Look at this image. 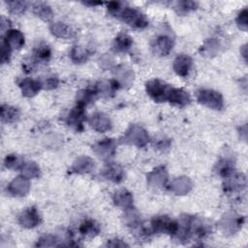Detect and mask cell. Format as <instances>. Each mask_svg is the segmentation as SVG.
<instances>
[{
    "label": "cell",
    "mask_w": 248,
    "mask_h": 248,
    "mask_svg": "<svg viewBox=\"0 0 248 248\" xmlns=\"http://www.w3.org/2000/svg\"><path fill=\"white\" fill-rule=\"evenodd\" d=\"M208 225L200 217L192 215H183L177 221V230L174 237L178 242L187 243L191 240H200L204 238L209 232Z\"/></svg>",
    "instance_id": "obj_1"
},
{
    "label": "cell",
    "mask_w": 248,
    "mask_h": 248,
    "mask_svg": "<svg viewBox=\"0 0 248 248\" xmlns=\"http://www.w3.org/2000/svg\"><path fill=\"white\" fill-rule=\"evenodd\" d=\"M108 11L112 16L117 17L131 27L143 29L148 26V19L144 14L136 8L123 6L121 2H108Z\"/></svg>",
    "instance_id": "obj_2"
},
{
    "label": "cell",
    "mask_w": 248,
    "mask_h": 248,
    "mask_svg": "<svg viewBox=\"0 0 248 248\" xmlns=\"http://www.w3.org/2000/svg\"><path fill=\"white\" fill-rule=\"evenodd\" d=\"M197 100L200 104L214 109L221 110L224 107V99L220 92L213 89H200L196 93Z\"/></svg>",
    "instance_id": "obj_3"
},
{
    "label": "cell",
    "mask_w": 248,
    "mask_h": 248,
    "mask_svg": "<svg viewBox=\"0 0 248 248\" xmlns=\"http://www.w3.org/2000/svg\"><path fill=\"white\" fill-rule=\"evenodd\" d=\"M121 141L137 147H143L149 141V136L144 128L138 124H132L127 129Z\"/></svg>",
    "instance_id": "obj_4"
},
{
    "label": "cell",
    "mask_w": 248,
    "mask_h": 248,
    "mask_svg": "<svg viewBox=\"0 0 248 248\" xmlns=\"http://www.w3.org/2000/svg\"><path fill=\"white\" fill-rule=\"evenodd\" d=\"M170 88V84L157 78L150 79L145 83L146 93L156 103L167 102Z\"/></svg>",
    "instance_id": "obj_5"
},
{
    "label": "cell",
    "mask_w": 248,
    "mask_h": 248,
    "mask_svg": "<svg viewBox=\"0 0 248 248\" xmlns=\"http://www.w3.org/2000/svg\"><path fill=\"white\" fill-rule=\"evenodd\" d=\"M150 227V231L154 233H167L173 236L177 230V221L170 219L167 215H158L151 219Z\"/></svg>",
    "instance_id": "obj_6"
},
{
    "label": "cell",
    "mask_w": 248,
    "mask_h": 248,
    "mask_svg": "<svg viewBox=\"0 0 248 248\" xmlns=\"http://www.w3.org/2000/svg\"><path fill=\"white\" fill-rule=\"evenodd\" d=\"M93 152L102 160H109L116 151V141L113 139H104L92 146Z\"/></svg>",
    "instance_id": "obj_7"
},
{
    "label": "cell",
    "mask_w": 248,
    "mask_h": 248,
    "mask_svg": "<svg viewBox=\"0 0 248 248\" xmlns=\"http://www.w3.org/2000/svg\"><path fill=\"white\" fill-rule=\"evenodd\" d=\"M246 177L242 173H233L231 176L225 178L223 185L224 193L228 195L241 193L246 188Z\"/></svg>",
    "instance_id": "obj_8"
},
{
    "label": "cell",
    "mask_w": 248,
    "mask_h": 248,
    "mask_svg": "<svg viewBox=\"0 0 248 248\" xmlns=\"http://www.w3.org/2000/svg\"><path fill=\"white\" fill-rule=\"evenodd\" d=\"M244 223V217L239 216L235 213H226L220 222L221 229L227 234H233L237 232Z\"/></svg>",
    "instance_id": "obj_9"
},
{
    "label": "cell",
    "mask_w": 248,
    "mask_h": 248,
    "mask_svg": "<svg viewBox=\"0 0 248 248\" xmlns=\"http://www.w3.org/2000/svg\"><path fill=\"white\" fill-rule=\"evenodd\" d=\"M85 109L80 105H76L66 117V123L77 132L83 130V122L85 121Z\"/></svg>",
    "instance_id": "obj_10"
},
{
    "label": "cell",
    "mask_w": 248,
    "mask_h": 248,
    "mask_svg": "<svg viewBox=\"0 0 248 248\" xmlns=\"http://www.w3.org/2000/svg\"><path fill=\"white\" fill-rule=\"evenodd\" d=\"M147 184L150 188L160 189L166 186L168 182V170L164 166H159L151 170L146 176Z\"/></svg>",
    "instance_id": "obj_11"
},
{
    "label": "cell",
    "mask_w": 248,
    "mask_h": 248,
    "mask_svg": "<svg viewBox=\"0 0 248 248\" xmlns=\"http://www.w3.org/2000/svg\"><path fill=\"white\" fill-rule=\"evenodd\" d=\"M18 224L26 229L37 227L41 222L40 214L35 206H30L21 211L17 217Z\"/></svg>",
    "instance_id": "obj_12"
},
{
    "label": "cell",
    "mask_w": 248,
    "mask_h": 248,
    "mask_svg": "<svg viewBox=\"0 0 248 248\" xmlns=\"http://www.w3.org/2000/svg\"><path fill=\"white\" fill-rule=\"evenodd\" d=\"M10 195L14 197H24L28 194L30 190L29 178L24 175H19L13 179L7 188Z\"/></svg>",
    "instance_id": "obj_13"
},
{
    "label": "cell",
    "mask_w": 248,
    "mask_h": 248,
    "mask_svg": "<svg viewBox=\"0 0 248 248\" xmlns=\"http://www.w3.org/2000/svg\"><path fill=\"white\" fill-rule=\"evenodd\" d=\"M114 80L117 82L119 87L128 88L133 84L134 72L126 65H118L113 68Z\"/></svg>",
    "instance_id": "obj_14"
},
{
    "label": "cell",
    "mask_w": 248,
    "mask_h": 248,
    "mask_svg": "<svg viewBox=\"0 0 248 248\" xmlns=\"http://www.w3.org/2000/svg\"><path fill=\"white\" fill-rule=\"evenodd\" d=\"M172 46H173V40L171 39V37L166 34H161L157 36L151 44L153 52L159 56L168 55L172 49Z\"/></svg>",
    "instance_id": "obj_15"
},
{
    "label": "cell",
    "mask_w": 248,
    "mask_h": 248,
    "mask_svg": "<svg viewBox=\"0 0 248 248\" xmlns=\"http://www.w3.org/2000/svg\"><path fill=\"white\" fill-rule=\"evenodd\" d=\"M172 68L176 75L186 78L193 68V59L187 54H179L175 57Z\"/></svg>",
    "instance_id": "obj_16"
},
{
    "label": "cell",
    "mask_w": 248,
    "mask_h": 248,
    "mask_svg": "<svg viewBox=\"0 0 248 248\" xmlns=\"http://www.w3.org/2000/svg\"><path fill=\"white\" fill-rule=\"evenodd\" d=\"M89 125L99 133H105L111 129V121L103 112H95L88 119Z\"/></svg>",
    "instance_id": "obj_17"
},
{
    "label": "cell",
    "mask_w": 248,
    "mask_h": 248,
    "mask_svg": "<svg viewBox=\"0 0 248 248\" xmlns=\"http://www.w3.org/2000/svg\"><path fill=\"white\" fill-rule=\"evenodd\" d=\"M167 102H169L174 106L183 108V107L188 106L191 103V96L186 90H184L182 88H175V87L171 86Z\"/></svg>",
    "instance_id": "obj_18"
},
{
    "label": "cell",
    "mask_w": 248,
    "mask_h": 248,
    "mask_svg": "<svg viewBox=\"0 0 248 248\" xmlns=\"http://www.w3.org/2000/svg\"><path fill=\"white\" fill-rule=\"evenodd\" d=\"M94 168H95V163L92 158L88 156H80L75 160L71 169L69 170V172L84 174L92 171Z\"/></svg>",
    "instance_id": "obj_19"
},
{
    "label": "cell",
    "mask_w": 248,
    "mask_h": 248,
    "mask_svg": "<svg viewBox=\"0 0 248 248\" xmlns=\"http://www.w3.org/2000/svg\"><path fill=\"white\" fill-rule=\"evenodd\" d=\"M102 176L113 183H120L124 179V170L121 166L113 163H108L101 172Z\"/></svg>",
    "instance_id": "obj_20"
},
{
    "label": "cell",
    "mask_w": 248,
    "mask_h": 248,
    "mask_svg": "<svg viewBox=\"0 0 248 248\" xmlns=\"http://www.w3.org/2000/svg\"><path fill=\"white\" fill-rule=\"evenodd\" d=\"M18 86L21 90L22 95L27 98H32L36 96L42 88L40 80H36L30 78L20 79L18 81Z\"/></svg>",
    "instance_id": "obj_21"
},
{
    "label": "cell",
    "mask_w": 248,
    "mask_h": 248,
    "mask_svg": "<svg viewBox=\"0 0 248 248\" xmlns=\"http://www.w3.org/2000/svg\"><path fill=\"white\" fill-rule=\"evenodd\" d=\"M193 188V183L191 179L187 176H179L173 179L170 184L169 189L174 193L175 195H186L188 194Z\"/></svg>",
    "instance_id": "obj_22"
},
{
    "label": "cell",
    "mask_w": 248,
    "mask_h": 248,
    "mask_svg": "<svg viewBox=\"0 0 248 248\" xmlns=\"http://www.w3.org/2000/svg\"><path fill=\"white\" fill-rule=\"evenodd\" d=\"M2 39L12 49H20L25 43L23 34L17 29H9Z\"/></svg>",
    "instance_id": "obj_23"
},
{
    "label": "cell",
    "mask_w": 248,
    "mask_h": 248,
    "mask_svg": "<svg viewBox=\"0 0 248 248\" xmlns=\"http://www.w3.org/2000/svg\"><path fill=\"white\" fill-rule=\"evenodd\" d=\"M50 33L59 39H72L75 36V31L68 24L60 21H56L50 24L49 26Z\"/></svg>",
    "instance_id": "obj_24"
},
{
    "label": "cell",
    "mask_w": 248,
    "mask_h": 248,
    "mask_svg": "<svg viewBox=\"0 0 248 248\" xmlns=\"http://www.w3.org/2000/svg\"><path fill=\"white\" fill-rule=\"evenodd\" d=\"M214 170L219 176L225 179L234 173V161L230 157H223L217 162Z\"/></svg>",
    "instance_id": "obj_25"
},
{
    "label": "cell",
    "mask_w": 248,
    "mask_h": 248,
    "mask_svg": "<svg viewBox=\"0 0 248 248\" xmlns=\"http://www.w3.org/2000/svg\"><path fill=\"white\" fill-rule=\"evenodd\" d=\"M100 226L99 224L92 220V219H87L84 220L78 227V233L81 237L83 238H93L95 237L99 232H100Z\"/></svg>",
    "instance_id": "obj_26"
},
{
    "label": "cell",
    "mask_w": 248,
    "mask_h": 248,
    "mask_svg": "<svg viewBox=\"0 0 248 248\" xmlns=\"http://www.w3.org/2000/svg\"><path fill=\"white\" fill-rule=\"evenodd\" d=\"M118 88L119 85L115 80H101L96 83L95 91L98 96L108 98L113 96Z\"/></svg>",
    "instance_id": "obj_27"
},
{
    "label": "cell",
    "mask_w": 248,
    "mask_h": 248,
    "mask_svg": "<svg viewBox=\"0 0 248 248\" xmlns=\"http://www.w3.org/2000/svg\"><path fill=\"white\" fill-rule=\"evenodd\" d=\"M112 200L114 202V204L122 207L123 209H127L131 206H133V195L131 192H129L126 189H121L114 193Z\"/></svg>",
    "instance_id": "obj_28"
},
{
    "label": "cell",
    "mask_w": 248,
    "mask_h": 248,
    "mask_svg": "<svg viewBox=\"0 0 248 248\" xmlns=\"http://www.w3.org/2000/svg\"><path fill=\"white\" fill-rule=\"evenodd\" d=\"M132 45H133L132 38L127 34L120 33L115 37L112 43V49L115 52L124 53L131 48Z\"/></svg>",
    "instance_id": "obj_29"
},
{
    "label": "cell",
    "mask_w": 248,
    "mask_h": 248,
    "mask_svg": "<svg viewBox=\"0 0 248 248\" xmlns=\"http://www.w3.org/2000/svg\"><path fill=\"white\" fill-rule=\"evenodd\" d=\"M33 13L36 16L44 21H49L53 17V12L49 5L44 2H36L33 4Z\"/></svg>",
    "instance_id": "obj_30"
},
{
    "label": "cell",
    "mask_w": 248,
    "mask_h": 248,
    "mask_svg": "<svg viewBox=\"0 0 248 248\" xmlns=\"http://www.w3.org/2000/svg\"><path fill=\"white\" fill-rule=\"evenodd\" d=\"M51 56V50L46 44H40L34 48L32 59L38 64L46 63Z\"/></svg>",
    "instance_id": "obj_31"
},
{
    "label": "cell",
    "mask_w": 248,
    "mask_h": 248,
    "mask_svg": "<svg viewBox=\"0 0 248 248\" xmlns=\"http://www.w3.org/2000/svg\"><path fill=\"white\" fill-rule=\"evenodd\" d=\"M19 118V110L16 107L9 105L1 106V120L5 123H15Z\"/></svg>",
    "instance_id": "obj_32"
},
{
    "label": "cell",
    "mask_w": 248,
    "mask_h": 248,
    "mask_svg": "<svg viewBox=\"0 0 248 248\" xmlns=\"http://www.w3.org/2000/svg\"><path fill=\"white\" fill-rule=\"evenodd\" d=\"M91 55V51L80 46H74L70 51V58L75 63H84Z\"/></svg>",
    "instance_id": "obj_33"
},
{
    "label": "cell",
    "mask_w": 248,
    "mask_h": 248,
    "mask_svg": "<svg viewBox=\"0 0 248 248\" xmlns=\"http://www.w3.org/2000/svg\"><path fill=\"white\" fill-rule=\"evenodd\" d=\"M123 219H124L125 224L127 226H129L130 228H132L133 230L141 224L140 213L133 206L125 209Z\"/></svg>",
    "instance_id": "obj_34"
},
{
    "label": "cell",
    "mask_w": 248,
    "mask_h": 248,
    "mask_svg": "<svg viewBox=\"0 0 248 248\" xmlns=\"http://www.w3.org/2000/svg\"><path fill=\"white\" fill-rule=\"evenodd\" d=\"M97 96L95 89H82L77 94V105H80L85 108L88 104L93 102Z\"/></svg>",
    "instance_id": "obj_35"
},
{
    "label": "cell",
    "mask_w": 248,
    "mask_h": 248,
    "mask_svg": "<svg viewBox=\"0 0 248 248\" xmlns=\"http://www.w3.org/2000/svg\"><path fill=\"white\" fill-rule=\"evenodd\" d=\"M219 48H220L219 41L215 38H210L202 46L200 51L202 55L212 56L218 52Z\"/></svg>",
    "instance_id": "obj_36"
},
{
    "label": "cell",
    "mask_w": 248,
    "mask_h": 248,
    "mask_svg": "<svg viewBox=\"0 0 248 248\" xmlns=\"http://www.w3.org/2000/svg\"><path fill=\"white\" fill-rule=\"evenodd\" d=\"M21 174L27 178H37L41 174L40 167L35 162H24L20 168Z\"/></svg>",
    "instance_id": "obj_37"
},
{
    "label": "cell",
    "mask_w": 248,
    "mask_h": 248,
    "mask_svg": "<svg viewBox=\"0 0 248 248\" xmlns=\"http://www.w3.org/2000/svg\"><path fill=\"white\" fill-rule=\"evenodd\" d=\"M7 7L11 14L20 16L25 13L28 8V2L26 1H19V0H12L6 2Z\"/></svg>",
    "instance_id": "obj_38"
},
{
    "label": "cell",
    "mask_w": 248,
    "mask_h": 248,
    "mask_svg": "<svg viewBox=\"0 0 248 248\" xmlns=\"http://www.w3.org/2000/svg\"><path fill=\"white\" fill-rule=\"evenodd\" d=\"M198 7V3L195 1H178L175 2L173 9L178 15L184 16L194 10H196Z\"/></svg>",
    "instance_id": "obj_39"
},
{
    "label": "cell",
    "mask_w": 248,
    "mask_h": 248,
    "mask_svg": "<svg viewBox=\"0 0 248 248\" xmlns=\"http://www.w3.org/2000/svg\"><path fill=\"white\" fill-rule=\"evenodd\" d=\"M23 163V159L16 154H9L4 160L5 167L10 170H20Z\"/></svg>",
    "instance_id": "obj_40"
},
{
    "label": "cell",
    "mask_w": 248,
    "mask_h": 248,
    "mask_svg": "<svg viewBox=\"0 0 248 248\" xmlns=\"http://www.w3.org/2000/svg\"><path fill=\"white\" fill-rule=\"evenodd\" d=\"M59 239L52 234H46L40 237L36 243L37 247H59L61 243H59Z\"/></svg>",
    "instance_id": "obj_41"
},
{
    "label": "cell",
    "mask_w": 248,
    "mask_h": 248,
    "mask_svg": "<svg viewBox=\"0 0 248 248\" xmlns=\"http://www.w3.org/2000/svg\"><path fill=\"white\" fill-rule=\"evenodd\" d=\"M41 81L42 84V88L43 89H46V90H51L57 87L58 83H59V79L56 76L51 75V76H47L46 78H44Z\"/></svg>",
    "instance_id": "obj_42"
},
{
    "label": "cell",
    "mask_w": 248,
    "mask_h": 248,
    "mask_svg": "<svg viewBox=\"0 0 248 248\" xmlns=\"http://www.w3.org/2000/svg\"><path fill=\"white\" fill-rule=\"evenodd\" d=\"M236 24L238 26V28L242 31H247V27H248V11L247 9H243L237 16L236 19Z\"/></svg>",
    "instance_id": "obj_43"
},
{
    "label": "cell",
    "mask_w": 248,
    "mask_h": 248,
    "mask_svg": "<svg viewBox=\"0 0 248 248\" xmlns=\"http://www.w3.org/2000/svg\"><path fill=\"white\" fill-rule=\"evenodd\" d=\"M12 48L6 44V42L1 39V63L5 64L10 61L11 58V53H12Z\"/></svg>",
    "instance_id": "obj_44"
},
{
    "label": "cell",
    "mask_w": 248,
    "mask_h": 248,
    "mask_svg": "<svg viewBox=\"0 0 248 248\" xmlns=\"http://www.w3.org/2000/svg\"><path fill=\"white\" fill-rule=\"evenodd\" d=\"M113 62H114L113 58L110 55H108V54H105L102 57H100V59H99L100 66L103 69H110V68H112Z\"/></svg>",
    "instance_id": "obj_45"
},
{
    "label": "cell",
    "mask_w": 248,
    "mask_h": 248,
    "mask_svg": "<svg viewBox=\"0 0 248 248\" xmlns=\"http://www.w3.org/2000/svg\"><path fill=\"white\" fill-rule=\"evenodd\" d=\"M170 145V140L169 139H166V138H162V139H160L156 141L157 148H159L161 150H165V149L169 148Z\"/></svg>",
    "instance_id": "obj_46"
},
{
    "label": "cell",
    "mask_w": 248,
    "mask_h": 248,
    "mask_svg": "<svg viewBox=\"0 0 248 248\" xmlns=\"http://www.w3.org/2000/svg\"><path fill=\"white\" fill-rule=\"evenodd\" d=\"M106 245L109 246V247H124V246H128L127 243H125L124 241H122V240H120L118 238L108 240Z\"/></svg>",
    "instance_id": "obj_47"
},
{
    "label": "cell",
    "mask_w": 248,
    "mask_h": 248,
    "mask_svg": "<svg viewBox=\"0 0 248 248\" xmlns=\"http://www.w3.org/2000/svg\"><path fill=\"white\" fill-rule=\"evenodd\" d=\"M1 31L2 32H7L9 29H11L10 28V25H11V23H10V21L7 19V18H5L4 16H2L1 17Z\"/></svg>",
    "instance_id": "obj_48"
},
{
    "label": "cell",
    "mask_w": 248,
    "mask_h": 248,
    "mask_svg": "<svg viewBox=\"0 0 248 248\" xmlns=\"http://www.w3.org/2000/svg\"><path fill=\"white\" fill-rule=\"evenodd\" d=\"M246 49H247V47H246V45H245V46H242V49L240 50V51H241V53H242V56H243V58H244V60H245V61L247 60V51H246Z\"/></svg>",
    "instance_id": "obj_49"
},
{
    "label": "cell",
    "mask_w": 248,
    "mask_h": 248,
    "mask_svg": "<svg viewBox=\"0 0 248 248\" xmlns=\"http://www.w3.org/2000/svg\"><path fill=\"white\" fill-rule=\"evenodd\" d=\"M84 4H86V5H92V6H95V5H102V2H85Z\"/></svg>",
    "instance_id": "obj_50"
}]
</instances>
